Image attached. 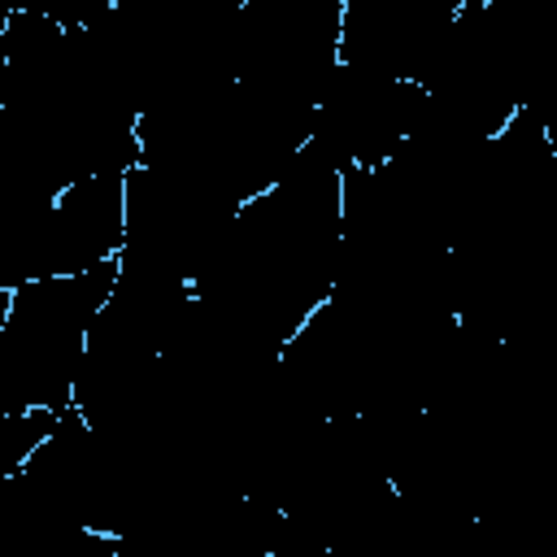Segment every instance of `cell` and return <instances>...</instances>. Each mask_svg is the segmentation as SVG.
<instances>
[{"mask_svg":"<svg viewBox=\"0 0 557 557\" xmlns=\"http://www.w3.org/2000/svg\"><path fill=\"white\" fill-rule=\"evenodd\" d=\"M339 178L335 165L300 148L265 191L235 209L196 270L191 296L235 335L283 348L335 287Z\"/></svg>","mask_w":557,"mask_h":557,"instance_id":"obj_1","label":"cell"},{"mask_svg":"<svg viewBox=\"0 0 557 557\" xmlns=\"http://www.w3.org/2000/svg\"><path fill=\"white\" fill-rule=\"evenodd\" d=\"M117 257L78 274L30 278L9 292L0 322V409H65L83 366L87 326L109 296Z\"/></svg>","mask_w":557,"mask_h":557,"instance_id":"obj_2","label":"cell"},{"mask_svg":"<svg viewBox=\"0 0 557 557\" xmlns=\"http://www.w3.org/2000/svg\"><path fill=\"white\" fill-rule=\"evenodd\" d=\"M339 65V0H244L231 30V70L248 91L313 113Z\"/></svg>","mask_w":557,"mask_h":557,"instance_id":"obj_3","label":"cell"},{"mask_svg":"<svg viewBox=\"0 0 557 557\" xmlns=\"http://www.w3.org/2000/svg\"><path fill=\"white\" fill-rule=\"evenodd\" d=\"M122 200H126V226H122L117 265H135L178 283L196 278L209 248L239 209L218 187L144 161L126 170Z\"/></svg>","mask_w":557,"mask_h":557,"instance_id":"obj_4","label":"cell"},{"mask_svg":"<svg viewBox=\"0 0 557 557\" xmlns=\"http://www.w3.org/2000/svg\"><path fill=\"white\" fill-rule=\"evenodd\" d=\"M418 117H422L418 83L335 65L331 83L318 96L309 139L300 148H309L339 174L361 165H383L418 126Z\"/></svg>","mask_w":557,"mask_h":557,"instance_id":"obj_5","label":"cell"},{"mask_svg":"<svg viewBox=\"0 0 557 557\" xmlns=\"http://www.w3.org/2000/svg\"><path fill=\"white\" fill-rule=\"evenodd\" d=\"M461 0H339V65L422 83Z\"/></svg>","mask_w":557,"mask_h":557,"instance_id":"obj_6","label":"cell"},{"mask_svg":"<svg viewBox=\"0 0 557 557\" xmlns=\"http://www.w3.org/2000/svg\"><path fill=\"white\" fill-rule=\"evenodd\" d=\"M122 187H126V174H96L61 187L48 200L39 218V239H35V278L78 274L117 257L122 226H126Z\"/></svg>","mask_w":557,"mask_h":557,"instance_id":"obj_7","label":"cell"},{"mask_svg":"<svg viewBox=\"0 0 557 557\" xmlns=\"http://www.w3.org/2000/svg\"><path fill=\"white\" fill-rule=\"evenodd\" d=\"M57 413L52 409H26V413H4L0 409V483L26 466L30 448L48 435V426L57 422Z\"/></svg>","mask_w":557,"mask_h":557,"instance_id":"obj_8","label":"cell"},{"mask_svg":"<svg viewBox=\"0 0 557 557\" xmlns=\"http://www.w3.org/2000/svg\"><path fill=\"white\" fill-rule=\"evenodd\" d=\"M13 4L26 13H39L48 22H61V26H91L96 17L109 13L113 0H13Z\"/></svg>","mask_w":557,"mask_h":557,"instance_id":"obj_9","label":"cell"},{"mask_svg":"<svg viewBox=\"0 0 557 557\" xmlns=\"http://www.w3.org/2000/svg\"><path fill=\"white\" fill-rule=\"evenodd\" d=\"M13 9H17L13 0H0V30H4V22H9V13H13Z\"/></svg>","mask_w":557,"mask_h":557,"instance_id":"obj_10","label":"cell"}]
</instances>
